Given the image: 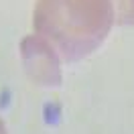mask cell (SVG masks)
I'll use <instances>...</instances> for the list:
<instances>
[{
	"instance_id": "1",
	"label": "cell",
	"mask_w": 134,
	"mask_h": 134,
	"mask_svg": "<svg viewBox=\"0 0 134 134\" xmlns=\"http://www.w3.org/2000/svg\"><path fill=\"white\" fill-rule=\"evenodd\" d=\"M35 29L65 61L90 55L112 29V0H37Z\"/></svg>"
},
{
	"instance_id": "2",
	"label": "cell",
	"mask_w": 134,
	"mask_h": 134,
	"mask_svg": "<svg viewBox=\"0 0 134 134\" xmlns=\"http://www.w3.org/2000/svg\"><path fill=\"white\" fill-rule=\"evenodd\" d=\"M20 57L29 77L37 85L57 87L61 83V63L59 55L47 39L41 35H29L20 43Z\"/></svg>"
},
{
	"instance_id": "3",
	"label": "cell",
	"mask_w": 134,
	"mask_h": 134,
	"mask_svg": "<svg viewBox=\"0 0 134 134\" xmlns=\"http://www.w3.org/2000/svg\"><path fill=\"white\" fill-rule=\"evenodd\" d=\"M0 134H6V128H4V124H2V120H0Z\"/></svg>"
}]
</instances>
